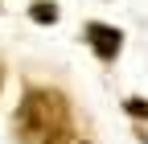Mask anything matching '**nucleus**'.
<instances>
[{"instance_id":"f257e3e1","label":"nucleus","mask_w":148,"mask_h":144,"mask_svg":"<svg viewBox=\"0 0 148 144\" xmlns=\"http://www.w3.org/2000/svg\"><path fill=\"white\" fill-rule=\"evenodd\" d=\"M12 132L21 144H62L66 132V99L58 91L33 86L12 115Z\"/></svg>"},{"instance_id":"f03ea898","label":"nucleus","mask_w":148,"mask_h":144,"mask_svg":"<svg viewBox=\"0 0 148 144\" xmlns=\"http://www.w3.org/2000/svg\"><path fill=\"white\" fill-rule=\"evenodd\" d=\"M82 33H86V45L95 49L103 62H111V58L119 53V45H123V33H119L115 25H103V21H86Z\"/></svg>"},{"instance_id":"7ed1b4c3","label":"nucleus","mask_w":148,"mask_h":144,"mask_svg":"<svg viewBox=\"0 0 148 144\" xmlns=\"http://www.w3.org/2000/svg\"><path fill=\"white\" fill-rule=\"evenodd\" d=\"M29 16H33L37 25H53V21H58V4H49V0H37V4L29 8Z\"/></svg>"},{"instance_id":"20e7f679","label":"nucleus","mask_w":148,"mask_h":144,"mask_svg":"<svg viewBox=\"0 0 148 144\" xmlns=\"http://www.w3.org/2000/svg\"><path fill=\"white\" fill-rule=\"evenodd\" d=\"M127 111H132L136 119H144V115H148V103H144V99H127Z\"/></svg>"},{"instance_id":"39448f33","label":"nucleus","mask_w":148,"mask_h":144,"mask_svg":"<svg viewBox=\"0 0 148 144\" xmlns=\"http://www.w3.org/2000/svg\"><path fill=\"white\" fill-rule=\"evenodd\" d=\"M62 144H86V140H70V136H66V140H62Z\"/></svg>"}]
</instances>
